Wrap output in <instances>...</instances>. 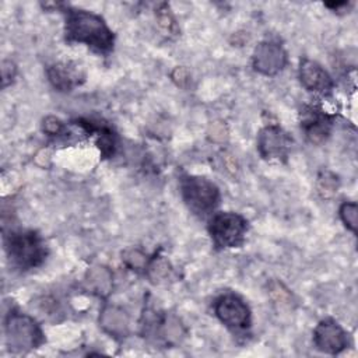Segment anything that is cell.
<instances>
[{"label":"cell","instance_id":"cell-7","mask_svg":"<svg viewBox=\"0 0 358 358\" xmlns=\"http://www.w3.org/2000/svg\"><path fill=\"white\" fill-rule=\"evenodd\" d=\"M292 138L277 124L263 127L257 136V150L266 159L282 161L288 157Z\"/></svg>","mask_w":358,"mask_h":358},{"label":"cell","instance_id":"cell-14","mask_svg":"<svg viewBox=\"0 0 358 358\" xmlns=\"http://www.w3.org/2000/svg\"><path fill=\"white\" fill-rule=\"evenodd\" d=\"M340 217L345 227L352 232L357 231V204L355 203H344L340 207Z\"/></svg>","mask_w":358,"mask_h":358},{"label":"cell","instance_id":"cell-3","mask_svg":"<svg viewBox=\"0 0 358 358\" xmlns=\"http://www.w3.org/2000/svg\"><path fill=\"white\" fill-rule=\"evenodd\" d=\"M6 341L13 352H27L43 343V333L31 316L10 312L6 320Z\"/></svg>","mask_w":358,"mask_h":358},{"label":"cell","instance_id":"cell-11","mask_svg":"<svg viewBox=\"0 0 358 358\" xmlns=\"http://www.w3.org/2000/svg\"><path fill=\"white\" fill-rule=\"evenodd\" d=\"M299 78L302 85L313 92L329 94L333 88V81L327 71L316 62L305 59L299 66Z\"/></svg>","mask_w":358,"mask_h":358},{"label":"cell","instance_id":"cell-2","mask_svg":"<svg viewBox=\"0 0 358 358\" xmlns=\"http://www.w3.org/2000/svg\"><path fill=\"white\" fill-rule=\"evenodd\" d=\"M4 248L11 263L21 270L41 266L48 255L41 235L35 231H11L4 235Z\"/></svg>","mask_w":358,"mask_h":358},{"label":"cell","instance_id":"cell-9","mask_svg":"<svg viewBox=\"0 0 358 358\" xmlns=\"http://www.w3.org/2000/svg\"><path fill=\"white\" fill-rule=\"evenodd\" d=\"M287 64V53L275 42H262L253 52V67L264 76H275Z\"/></svg>","mask_w":358,"mask_h":358},{"label":"cell","instance_id":"cell-10","mask_svg":"<svg viewBox=\"0 0 358 358\" xmlns=\"http://www.w3.org/2000/svg\"><path fill=\"white\" fill-rule=\"evenodd\" d=\"M333 117L323 112L320 108L309 105L301 112V129L306 138L315 144L323 143L331 131Z\"/></svg>","mask_w":358,"mask_h":358},{"label":"cell","instance_id":"cell-4","mask_svg":"<svg viewBox=\"0 0 358 358\" xmlns=\"http://www.w3.org/2000/svg\"><path fill=\"white\" fill-rule=\"evenodd\" d=\"M180 193L186 206L199 215L210 214L220 203L218 187L201 176H183Z\"/></svg>","mask_w":358,"mask_h":358},{"label":"cell","instance_id":"cell-12","mask_svg":"<svg viewBox=\"0 0 358 358\" xmlns=\"http://www.w3.org/2000/svg\"><path fill=\"white\" fill-rule=\"evenodd\" d=\"M48 77L52 85L60 91H70L84 80L81 70L70 62L50 66L48 69Z\"/></svg>","mask_w":358,"mask_h":358},{"label":"cell","instance_id":"cell-5","mask_svg":"<svg viewBox=\"0 0 358 358\" xmlns=\"http://www.w3.org/2000/svg\"><path fill=\"white\" fill-rule=\"evenodd\" d=\"M208 231L218 249L238 248L245 241L248 221L236 213H217L210 221Z\"/></svg>","mask_w":358,"mask_h":358},{"label":"cell","instance_id":"cell-13","mask_svg":"<svg viewBox=\"0 0 358 358\" xmlns=\"http://www.w3.org/2000/svg\"><path fill=\"white\" fill-rule=\"evenodd\" d=\"M103 317H102V322H103V326L105 329H108L109 333H113V334H117V333H123L127 327V320H126V316L116 310V309H109V312H103Z\"/></svg>","mask_w":358,"mask_h":358},{"label":"cell","instance_id":"cell-1","mask_svg":"<svg viewBox=\"0 0 358 358\" xmlns=\"http://www.w3.org/2000/svg\"><path fill=\"white\" fill-rule=\"evenodd\" d=\"M66 41L90 46L99 53H109L113 49V32L102 17L77 8L66 10Z\"/></svg>","mask_w":358,"mask_h":358},{"label":"cell","instance_id":"cell-15","mask_svg":"<svg viewBox=\"0 0 358 358\" xmlns=\"http://www.w3.org/2000/svg\"><path fill=\"white\" fill-rule=\"evenodd\" d=\"M43 130L49 134H60L63 130V123L56 117H48L43 122Z\"/></svg>","mask_w":358,"mask_h":358},{"label":"cell","instance_id":"cell-8","mask_svg":"<svg viewBox=\"0 0 358 358\" xmlns=\"http://www.w3.org/2000/svg\"><path fill=\"white\" fill-rule=\"evenodd\" d=\"M313 343L322 352L336 355L348 347V334L337 322L324 319L313 330Z\"/></svg>","mask_w":358,"mask_h":358},{"label":"cell","instance_id":"cell-6","mask_svg":"<svg viewBox=\"0 0 358 358\" xmlns=\"http://www.w3.org/2000/svg\"><path fill=\"white\" fill-rule=\"evenodd\" d=\"M214 312L217 317L229 329L243 330L250 326V309L235 294H224L214 302Z\"/></svg>","mask_w":358,"mask_h":358}]
</instances>
